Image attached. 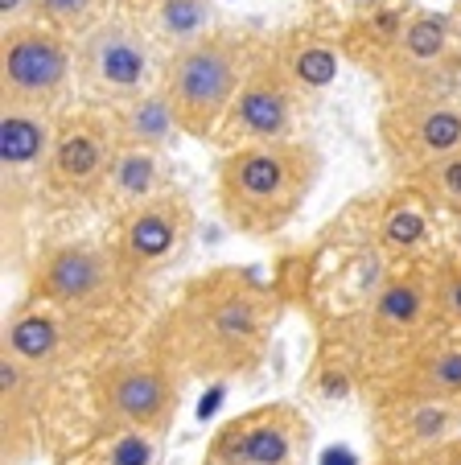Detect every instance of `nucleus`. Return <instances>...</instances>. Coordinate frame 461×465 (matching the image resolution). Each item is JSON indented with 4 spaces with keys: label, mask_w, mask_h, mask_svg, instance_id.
Instances as JSON below:
<instances>
[{
    "label": "nucleus",
    "mask_w": 461,
    "mask_h": 465,
    "mask_svg": "<svg viewBox=\"0 0 461 465\" xmlns=\"http://www.w3.org/2000/svg\"><path fill=\"white\" fill-rule=\"evenodd\" d=\"M276 317L280 292L256 268H210L182 284L161 322L165 362L194 375H244L264 359Z\"/></svg>",
    "instance_id": "f257e3e1"
},
{
    "label": "nucleus",
    "mask_w": 461,
    "mask_h": 465,
    "mask_svg": "<svg viewBox=\"0 0 461 465\" xmlns=\"http://www.w3.org/2000/svg\"><path fill=\"white\" fill-rule=\"evenodd\" d=\"M322 177V149L309 141H276L223 153L215 169V203L236 235L272 239L305 211Z\"/></svg>",
    "instance_id": "f03ea898"
},
{
    "label": "nucleus",
    "mask_w": 461,
    "mask_h": 465,
    "mask_svg": "<svg viewBox=\"0 0 461 465\" xmlns=\"http://www.w3.org/2000/svg\"><path fill=\"white\" fill-rule=\"evenodd\" d=\"M272 37L247 25H218L202 42L174 50L161 71V91L177 112V124L190 141L215 144L226 112L244 91L256 62L268 54Z\"/></svg>",
    "instance_id": "7ed1b4c3"
},
{
    "label": "nucleus",
    "mask_w": 461,
    "mask_h": 465,
    "mask_svg": "<svg viewBox=\"0 0 461 465\" xmlns=\"http://www.w3.org/2000/svg\"><path fill=\"white\" fill-rule=\"evenodd\" d=\"M449 325L445 313V255H412L387 272L366 305L350 317L358 351L387 359L400 375L428 351V334Z\"/></svg>",
    "instance_id": "20e7f679"
},
{
    "label": "nucleus",
    "mask_w": 461,
    "mask_h": 465,
    "mask_svg": "<svg viewBox=\"0 0 461 465\" xmlns=\"http://www.w3.org/2000/svg\"><path fill=\"white\" fill-rule=\"evenodd\" d=\"M120 153V132L107 107L75 104L58 115L54 149L42 177V206L45 211H99L104 185Z\"/></svg>",
    "instance_id": "39448f33"
},
{
    "label": "nucleus",
    "mask_w": 461,
    "mask_h": 465,
    "mask_svg": "<svg viewBox=\"0 0 461 465\" xmlns=\"http://www.w3.org/2000/svg\"><path fill=\"white\" fill-rule=\"evenodd\" d=\"M136 284L140 281L124 272L112 247L99 239H50L34 260L29 297L50 301L54 309L91 325L115 313Z\"/></svg>",
    "instance_id": "423d86ee"
},
{
    "label": "nucleus",
    "mask_w": 461,
    "mask_h": 465,
    "mask_svg": "<svg viewBox=\"0 0 461 465\" xmlns=\"http://www.w3.org/2000/svg\"><path fill=\"white\" fill-rule=\"evenodd\" d=\"M75 45H79V104L120 107L145 91L161 87L165 50L120 5L112 17H104Z\"/></svg>",
    "instance_id": "0eeeda50"
},
{
    "label": "nucleus",
    "mask_w": 461,
    "mask_h": 465,
    "mask_svg": "<svg viewBox=\"0 0 461 465\" xmlns=\"http://www.w3.org/2000/svg\"><path fill=\"white\" fill-rule=\"evenodd\" d=\"M70 91H79V45L66 34L37 21L0 34V107L62 115Z\"/></svg>",
    "instance_id": "6e6552de"
},
{
    "label": "nucleus",
    "mask_w": 461,
    "mask_h": 465,
    "mask_svg": "<svg viewBox=\"0 0 461 465\" xmlns=\"http://www.w3.org/2000/svg\"><path fill=\"white\" fill-rule=\"evenodd\" d=\"M375 83L383 87V104L412 99H453L461 87V37L453 29L449 9L412 13L400 45L379 66Z\"/></svg>",
    "instance_id": "1a4fd4ad"
},
{
    "label": "nucleus",
    "mask_w": 461,
    "mask_h": 465,
    "mask_svg": "<svg viewBox=\"0 0 461 465\" xmlns=\"http://www.w3.org/2000/svg\"><path fill=\"white\" fill-rule=\"evenodd\" d=\"M194 227H198L194 203L182 190L169 185L165 193L140 203L136 211L112 219V235L104 243L112 247V255L120 260V268L132 281H148L153 272L182 260V252L194 239Z\"/></svg>",
    "instance_id": "9d476101"
},
{
    "label": "nucleus",
    "mask_w": 461,
    "mask_h": 465,
    "mask_svg": "<svg viewBox=\"0 0 461 465\" xmlns=\"http://www.w3.org/2000/svg\"><path fill=\"white\" fill-rule=\"evenodd\" d=\"M379 149L387 157L392 182H412L420 169L461 149V104L457 99L383 104Z\"/></svg>",
    "instance_id": "9b49d317"
},
{
    "label": "nucleus",
    "mask_w": 461,
    "mask_h": 465,
    "mask_svg": "<svg viewBox=\"0 0 461 465\" xmlns=\"http://www.w3.org/2000/svg\"><path fill=\"white\" fill-rule=\"evenodd\" d=\"M301 107H305L301 95H296L293 83L285 79V71L276 66L272 45H268V54L256 62V71L247 74L244 91L236 95L231 112H226L215 144L223 153H236V149H252V144L293 141Z\"/></svg>",
    "instance_id": "f8f14e48"
},
{
    "label": "nucleus",
    "mask_w": 461,
    "mask_h": 465,
    "mask_svg": "<svg viewBox=\"0 0 461 465\" xmlns=\"http://www.w3.org/2000/svg\"><path fill=\"white\" fill-rule=\"evenodd\" d=\"M58 115L29 107H0V177H5V227H21L29 203L42 206V177L54 149Z\"/></svg>",
    "instance_id": "ddd939ff"
},
{
    "label": "nucleus",
    "mask_w": 461,
    "mask_h": 465,
    "mask_svg": "<svg viewBox=\"0 0 461 465\" xmlns=\"http://www.w3.org/2000/svg\"><path fill=\"white\" fill-rule=\"evenodd\" d=\"M99 408L120 429L161 432L177 412V383L165 359H128L112 362L99 375Z\"/></svg>",
    "instance_id": "4468645a"
},
{
    "label": "nucleus",
    "mask_w": 461,
    "mask_h": 465,
    "mask_svg": "<svg viewBox=\"0 0 461 465\" xmlns=\"http://www.w3.org/2000/svg\"><path fill=\"white\" fill-rule=\"evenodd\" d=\"M301 440H309L305 420L288 404H272L226 424L210 440L206 465H296Z\"/></svg>",
    "instance_id": "2eb2a0df"
},
{
    "label": "nucleus",
    "mask_w": 461,
    "mask_h": 465,
    "mask_svg": "<svg viewBox=\"0 0 461 465\" xmlns=\"http://www.w3.org/2000/svg\"><path fill=\"white\" fill-rule=\"evenodd\" d=\"M358 214H363V223H358L363 235L396 263L412 260V255H428L433 227L441 219V211L412 182H392L387 193L358 203Z\"/></svg>",
    "instance_id": "dca6fc26"
},
{
    "label": "nucleus",
    "mask_w": 461,
    "mask_h": 465,
    "mask_svg": "<svg viewBox=\"0 0 461 465\" xmlns=\"http://www.w3.org/2000/svg\"><path fill=\"white\" fill-rule=\"evenodd\" d=\"M272 58L305 104V99H322L334 87L346 54L338 42V25L309 17L301 25L285 29V34H272Z\"/></svg>",
    "instance_id": "f3484780"
},
{
    "label": "nucleus",
    "mask_w": 461,
    "mask_h": 465,
    "mask_svg": "<svg viewBox=\"0 0 461 465\" xmlns=\"http://www.w3.org/2000/svg\"><path fill=\"white\" fill-rule=\"evenodd\" d=\"M420 5L416 0H379L371 9L355 13L338 25V42H342V54L346 62H355L363 74H379V66L392 58V50L400 45L404 29H408L412 13Z\"/></svg>",
    "instance_id": "a211bd4d"
},
{
    "label": "nucleus",
    "mask_w": 461,
    "mask_h": 465,
    "mask_svg": "<svg viewBox=\"0 0 461 465\" xmlns=\"http://www.w3.org/2000/svg\"><path fill=\"white\" fill-rule=\"evenodd\" d=\"M70 330H83L79 317L54 309L50 301L25 297L17 309H13L9 325H5V354L25 362L29 371L50 367V362H58V354L66 351Z\"/></svg>",
    "instance_id": "6ab92c4d"
},
{
    "label": "nucleus",
    "mask_w": 461,
    "mask_h": 465,
    "mask_svg": "<svg viewBox=\"0 0 461 465\" xmlns=\"http://www.w3.org/2000/svg\"><path fill=\"white\" fill-rule=\"evenodd\" d=\"M120 9L145 25V34L165 50V58L223 25L215 0H120Z\"/></svg>",
    "instance_id": "aec40b11"
},
{
    "label": "nucleus",
    "mask_w": 461,
    "mask_h": 465,
    "mask_svg": "<svg viewBox=\"0 0 461 465\" xmlns=\"http://www.w3.org/2000/svg\"><path fill=\"white\" fill-rule=\"evenodd\" d=\"M396 400H441V404H461V334L457 338H441L420 354L412 367H404L392 379V395Z\"/></svg>",
    "instance_id": "412c9836"
},
{
    "label": "nucleus",
    "mask_w": 461,
    "mask_h": 465,
    "mask_svg": "<svg viewBox=\"0 0 461 465\" xmlns=\"http://www.w3.org/2000/svg\"><path fill=\"white\" fill-rule=\"evenodd\" d=\"M165 153H153V149H136V144H120L115 153V165L107 173L104 185V206L99 211L107 219H120V214L136 211L140 203L165 193Z\"/></svg>",
    "instance_id": "4be33fe9"
},
{
    "label": "nucleus",
    "mask_w": 461,
    "mask_h": 465,
    "mask_svg": "<svg viewBox=\"0 0 461 465\" xmlns=\"http://www.w3.org/2000/svg\"><path fill=\"white\" fill-rule=\"evenodd\" d=\"M120 132V144H136V149H153V153H169L177 144V136H185L177 112L169 104V95L161 87L145 91V95L128 99L120 107H107Z\"/></svg>",
    "instance_id": "5701e85b"
},
{
    "label": "nucleus",
    "mask_w": 461,
    "mask_h": 465,
    "mask_svg": "<svg viewBox=\"0 0 461 465\" xmlns=\"http://www.w3.org/2000/svg\"><path fill=\"white\" fill-rule=\"evenodd\" d=\"M453 424H457V404H441V400H396L387 408V429L408 453L441 449L453 437Z\"/></svg>",
    "instance_id": "b1692460"
},
{
    "label": "nucleus",
    "mask_w": 461,
    "mask_h": 465,
    "mask_svg": "<svg viewBox=\"0 0 461 465\" xmlns=\"http://www.w3.org/2000/svg\"><path fill=\"white\" fill-rule=\"evenodd\" d=\"M115 13V0H34V21L70 42L87 37L104 17Z\"/></svg>",
    "instance_id": "393cba45"
},
{
    "label": "nucleus",
    "mask_w": 461,
    "mask_h": 465,
    "mask_svg": "<svg viewBox=\"0 0 461 465\" xmlns=\"http://www.w3.org/2000/svg\"><path fill=\"white\" fill-rule=\"evenodd\" d=\"M412 185H420L425 198L441 214H461V149L433 161L428 169H420V173L412 177Z\"/></svg>",
    "instance_id": "a878e982"
},
{
    "label": "nucleus",
    "mask_w": 461,
    "mask_h": 465,
    "mask_svg": "<svg viewBox=\"0 0 461 465\" xmlns=\"http://www.w3.org/2000/svg\"><path fill=\"white\" fill-rule=\"evenodd\" d=\"M157 461V440L145 429H120L104 449V465H153Z\"/></svg>",
    "instance_id": "bb28decb"
},
{
    "label": "nucleus",
    "mask_w": 461,
    "mask_h": 465,
    "mask_svg": "<svg viewBox=\"0 0 461 465\" xmlns=\"http://www.w3.org/2000/svg\"><path fill=\"white\" fill-rule=\"evenodd\" d=\"M445 313L461 330V255H445Z\"/></svg>",
    "instance_id": "cd10ccee"
},
{
    "label": "nucleus",
    "mask_w": 461,
    "mask_h": 465,
    "mask_svg": "<svg viewBox=\"0 0 461 465\" xmlns=\"http://www.w3.org/2000/svg\"><path fill=\"white\" fill-rule=\"evenodd\" d=\"M371 5H379V0H314V17L330 21V25H342L346 17L371 9Z\"/></svg>",
    "instance_id": "c85d7f7f"
},
{
    "label": "nucleus",
    "mask_w": 461,
    "mask_h": 465,
    "mask_svg": "<svg viewBox=\"0 0 461 465\" xmlns=\"http://www.w3.org/2000/svg\"><path fill=\"white\" fill-rule=\"evenodd\" d=\"M433 457H436V461H441V465H461V445L457 449H433Z\"/></svg>",
    "instance_id": "c756f323"
},
{
    "label": "nucleus",
    "mask_w": 461,
    "mask_h": 465,
    "mask_svg": "<svg viewBox=\"0 0 461 465\" xmlns=\"http://www.w3.org/2000/svg\"><path fill=\"white\" fill-rule=\"evenodd\" d=\"M449 17H453V29H457V37H461V0L449 5Z\"/></svg>",
    "instance_id": "7c9ffc66"
},
{
    "label": "nucleus",
    "mask_w": 461,
    "mask_h": 465,
    "mask_svg": "<svg viewBox=\"0 0 461 465\" xmlns=\"http://www.w3.org/2000/svg\"><path fill=\"white\" fill-rule=\"evenodd\" d=\"M379 465H404V461H379Z\"/></svg>",
    "instance_id": "2f4dec72"
},
{
    "label": "nucleus",
    "mask_w": 461,
    "mask_h": 465,
    "mask_svg": "<svg viewBox=\"0 0 461 465\" xmlns=\"http://www.w3.org/2000/svg\"><path fill=\"white\" fill-rule=\"evenodd\" d=\"M115 5H120V0H115Z\"/></svg>",
    "instance_id": "473e14b6"
}]
</instances>
